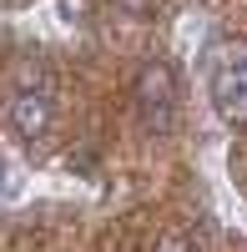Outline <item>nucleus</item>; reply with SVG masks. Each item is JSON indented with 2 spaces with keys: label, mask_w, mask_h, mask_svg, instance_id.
<instances>
[{
  "label": "nucleus",
  "mask_w": 247,
  "mask_h": 252,
  "mask_svg": "<svg viewBox=\"0 0 247 252\" xmlns=\"http://www.w3.org/2000/svg\"><path fill=\"white\" fill-rule=\"evenodd\" d=\"M51 121H56V91H51V81L46 76H26L15 86V96H10V106H5L10 136L15 141H40L51 131Z\"/></svg>",
  "instance_id": "nucleus-1"
},
{
  "label": "nucleus",
  "mask_w": 247,
  "mask_h": 252,
  "mask_svg": "<svg viewBox=\"0 0 247 252\" xmlns=\"http://www.w3.org/2000/svg\"><path fill=\"white\" fill-rule=\"evenodd\" d=\"M136 116L156 136H167L177 126V81L167 71V61H147L136 71Z\"/></svg>",
  "instance_id": "nucleus-2"
},
{
  "label": "nucleus",
  "mask_w": 247,
  "mask_h": 252,
  "mask_svg": "<svg viewBox=\"0 0 247 252\" xmlns=\"http://www.w3.org/2000/svg\"><path fill=\"white\" fill-rule=\"evenodd\" d=\"M212 96H217V106L247 121V56L242 61H222V71L212 76Z\"/></svg>",
  "instance_id": "nucleus-3"
},
{
  "label": "nucleus",
  "mask_w": 247,
  "mask_h": 252,
  "mask_svg": "<svg viewBox=\"0 0 247 252\" xmlns=\"http://www.w3.org/2000/svg\"><path fill=\"white\" fill-rule=\"evenodd\" d=\"M156 252H202V237L192 232V227H177V232H167L156 242Z\"/></svg>",
  "instance_id": "nucleus-4"
}]
</instances>
